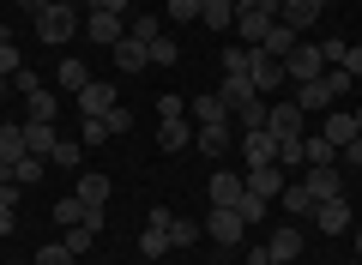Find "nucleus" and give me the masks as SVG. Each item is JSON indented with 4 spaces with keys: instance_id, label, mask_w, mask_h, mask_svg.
I'll return each instance as SVG.
<instances>
[{
    "instance_id": "c85d7f7f",
    "label": "nucleus",
    "mask_w": 362,
    "mask_h": 265,
    "mask_svg": "<svg viewBox=\"0 0 362 265\" xmlns=\"http://www.w3.org/2000/svg\"><path fill=\"white\" fill-rule=\"evenodd\" d=\"M296 42H302V30H290V25H284V18H278V30H272V37H266V42H259V49H266V54H278V61H284V54H290V49H296Z\"/></svg>"
},
{
    "instance_id": "864d4df0",
    "label": "nucleus",
    "mask_w": 362,
    "mask_h": 265,
    "mask_svg": "<svg viewBox=\"0 0 362 265\" xmlns=\"http://www.w3.org/2000/svg\"><path fill=\"white\" fill-rule=\"evenodd\" d=\"M13 85H18V90H25V97H30V90H37V85H42V78H37V73H30V66H18V73H13Z\"/></svg>"
},
{
    "instance_id": "bb28decb",
    "label": "nucleus",
    "mask_w": 362,
    "mask_h": 265,
    "mask_svg": "<svg viewBox=\"0 0 362 265\" xmlns=\"http://www.w3.org/2000/svg\"><path fill=\"white\" fill-rule=\"evenodd\" d=\"M18 157H25V126H0V169L13 175Z\"/></svg>"
},
{
    "instance_id": "6e6d98bb",
    "label": "nucleus",
    "mask_w": 362,
    "mask_h": 265,
    "mask_svg": "<svg viewBox=\"0 0 362 265\" xmlns=\"http://www.w3.org/2000/svg\"><path fill=\"white\" fill-rule=\"evenodd\" d=\"M97 6H103V13H121V18H127V0H97Z\"/></svg>"
},
{
    "instance_id": "e2e57ef3",
    "label": "nucleus",
    "mask_w": 362,
    "mask_h": 265,
    "mask_svg": "<svg viewBox=\"0 0 362 265\" xmlns=\"http://www.w3.org/2000/svg\"><path fill=\"white\" fill-rule=\"evenodd\" d=\"M326 6H338V0H326Z\"/></svg>"
},
{
    "instance_id": "72a5a7b5",
    "label": "nucleus",
    "mask_w": 362,
    "mask_h": 265,
    "mask_svg": "<svg viewBox=\"0 0 362 265\" xmlns=\"http://www.w3.org/2000/svg\"><path fill=\"white\" fill-rule=\"evenodd\" d=\"M127 37H139V42H151V37H163V18H157V13H133V25H127Z\"/></svg>"
},
{
    "instance_id": "3c124183",
    "label": "nucleus",
    "mask_w": 362,
    "mask_h": 265,
    "mask_svg": "<svg viewBox=\"0 0 362 265\" xmlns=\"http://www.w3.org/2000/svg\"><path fill=\"white\" fill-rule=\"evenodd\" d=\"M103 121H109V133H127V126H133V114H127V109H121V102H115V109H109Z\"/></svg>"
},
{
    "instance_id": "a878e982",
    "label": "nucleus",
    "mask_w": 362,
    "mask_h": 265,
    "mask_svg": "<svg viewBox=\"0 0 362 265\" xmlns=\"http://www.w3.org/2000/svg\"><path fill=\"white\" fill-rule=\"evenodd\" d=\"M320 139H332L338 151H344V145L356 139V114H338V109H326V133H320Z\"/></svg>"
},
{
    "instance_id": "4be33fe9",
    "label": "nucleus",
    "mask_w": 362,
    "mask_h": 265,
    "mask_svg": "<svg viewBox=\"0 0 362 265\" xmlns=\"http://www.w3.org/2000/svg\"><path fill=\"white\" fill-rule=\"evenodd\" d=\"M199 25H211V30H235V0H199Z\"/></svg>"
},
{
    "instance_id": "c03bdc74",
    "label": "nucleus",
    "mask_w": 362,
    "mask_h": 265,
    "mask_svg": "<svg viewBox=\"0 0 362 265\" xmlns=\"http://www.w3.org/2000/svg\"><path fill=\"white\" fill-rule=\"evenodd\" d=\"M344 49H350L344 37H326V42H320V61H326V66H344Z\"/></svg>"
},
{
    "instance_id": "7ed1b4c3",
    "label": "nucleus",
    "mask_w": 362,
    "mask_h": 265,
    "mask_svg": "<svg viewBox=\"0 0 362 265\" xmlns=\"http://www.w3.org/2000/svg\"><path fill=\"white\" fill-rule=\"evenodd\" d=\"M326 61H320V42H296V49L284 54V78L290 85H308V78H320Z\"/></svg>"
},
{
    "instance_id": "680f3d73",
    "label": "nucleus",
    "mask_w": 362,
    "mask_h": 265,
    "mask_svg": "<svg viewBox=\"0 0 362 265\" xmlns=\"http://www.w3.org/2000/svg\"><path fill=\"white\" fill-rule=\"evenodd\" d=\"M356 133H362V109H356Z\"/></svg>"
},
{
    "instance_id": "b1692460",
    "label": "nucleus",
    "mask_w": 362,
    "mask_h": 265,
    "mask_svg": "<svg viewBox=\"0 0 362 265\" xmlns=\"http://www.w3.org/2000/svg\"><path fill=\"white\" fill-rule=\"evenodd\" d=\"M266 114H272L266 97H247L242 109H235V126H242V133H266Z\"/></svg>"
},
{
    "instance_id": "69168bd1",
    "label": "nucleus",
    "mask_w": 362,
    "mask_h": 265,
    "mask_svg": "<svg viewBox=\"0 0 362 265\" xmlns=\"http://www.w3.org/2000/svg\"><path fill=\"white\" fill-rule=\"evenodd\" d=\"M356 90H362V85H356Z\"/></svg>"
},
{
    "instance_id": "f8f14e48",
    "label": "nucleus",
    "mask_w": 362,
    "mask_h": 265,
    "mask_svg": "<svg viewBox=\"0 0 362 265\" xmlns=\"http://www.w3.org/2000/svg\"><path fill=\"white\" fill-rule=\"evenodd\" d=\"M302 247H308V235H302V229L296 223H284V229H272V241H266V253H272V259H302Z\"/></svg>"
},
{
    "instance_id": "8fccbe9b",
    "label": "nucleus",
    "mask_w": 362,
    "mask_h": 265,
    "mask_svg": "<svg viewBox=\"0 0 362 265\" xmlns=\"http://www.w3.org/2000/svg\"><path fill=\"white\" fill-rule=\"evenodd\" d=\"M344 73L362 85V42H350V49H344Z\"/></svg>"
},
{
    "instance_id": "6e6552de",
    "label": "nucleus",
    "mask_w": 362,
    "mask_h": 265,
    "mask_svg": "<svg viewBox=\"0 0 362 265\" xmlns=\"http://www.w3.org/2000/svg\"><path fill=\"white\" fill-rule=\"evenodd\" d=\"M308 223H314V229H326V235H344V229L356 223V217H350V199L338 193V199H320V205H314V217H308Z\"/></svg>"
},
{
    "instance_id": "5701e85b",
    "label": "nucleus",
    "mask_w": 362,
    "mask_h": 265,
    "mask_svg": "<svg viewBox=\"0 0 362 265\" xmlns=\"http://www.w3.org/2000/svg\"><path fill=\"white\" fill-rule=\"evenodd\" d=\"M278 169H284V175L308 169V133H302V139H278Z\"/></svg>"
},
{
    "instance_id": "393cba45",
    "label": "nucleus",
    "mask_w": 362,
    "mask_h": 265,
    "mask_svg": "<svg viewBox=\"0 0 362 265\" xmlns=\"http://www.w3.org/2000/svg\"><path fill=\"white\" fill-rule=\"evenodd\" d=\"M109 187H115L109 175H90V169H85V175H78V193H73V199H78V205H109Z\"/></svg>"
},
{
    "instance_id": "ea45409f",
    "label": "nucleus",
    "mask_w": 362,
    "mask_h": 265,
    "mask_svg": "<svg viewBox=\"0 0 362 265\" xmlns=\"http://www.w3.org/2000/svg\"><path fill=\"white\" fill-rule=\"evenodd\" d=\"M247 42H223V73H247Z\"/></svg>"
},
{
    "instance_id": "e433bc0d",
    "label": "nucleus",
    "mask_w": 362,
    "mask_h": 265,
    "mask_svg": "<svg viewBox=\"0 0 362 265\" xmlns=\"http://www.w3.org/2000/svg\"><path fill=\"white\" fill-rule=\"evenodd\" d=\"M78 139H85V145H109L115 133H109V121H103V114H85V126H78Z\"/></svg>"
},
{
    "instance_id": "58836bf2",
    "label": "nucleus",
    "mask_w": 362,
    "mask_h": 265,
    "mask_svg": "<svg viewBox=\"0 0 362 265\" xmlns=\"http://www.w3.org/2000/svg\"><path fill=\"white\" fill-rule=\"evenodd\" d=\"M54 78H61L66 90H85V85H90V73H85V61H61V73H54Z\"/></svg>"
},
{
    "instance_id": "0e129e2a",
    "label": "nucleus",
    "mask_w": 362,
    "mask_h": 265,
    "mask_svg": "<svg viewBox=\"0 0 362 265\" xmlns=\"http://www.w3.org/2000/svg\"><path fill=\"white\" fill-rule=\"evenodd\" d=\"M90 6H97V0H90Z\"/></svg>"
},
{
    "instance_id": "f257e3e1",
    "label": "nucleus",
    "mask_w": 362,
    "mask_h": 265,
    "mask_svg": "<svg viewBox=\"0 0 362 265\" xmlns=\"http://www.w3.org/2000/svg\"><path fill=\"white\" fill-rule=\"evenodd\" d=\"M73 30H78V6H66V0H54V6L37 13V42H54V49H61Z\"/></svg>"
},
{
    "instance_id": "2eb2a0df",
    "label": "nucleus",
    "mask_w": 362,
    "mask_h": 265,
    "mask_svg": "<svg viewBox=\"0 0 362 265\" xmlns=\"http://www.w3.org/2000/svg\"><path fill=\"white\" fill-rule=\"evenodd\" d=\"M242 157H247V169L278 163V133H242Z\"/></svg>"
},
{
    "instance_id": "4468645a",
    "label": "nucleus",
    "mask_w": 362,
    "mask_h": 265,
    "mask_svg": "<svg viewBox=\"0 0 362 265\" xmlns=\"http://www.w3.org/2000/svg\"><path fill=\"white\" fill-rule=\"evenodd\" d=\"M296 181L314 193V205H320V199H338V193H344V175H338V163H332V169H308V175H296Z\"/></svg>"
},
{
    "instance_id": "37998d69",
    "label": "nucleus",
    "mask_w": 362,
    "mask_h": 265,
    "mask_svg": "<svg viewBox=\"0 0 362 265\" xmlns=\"http://www.w3.org/2000/svg\"><path fill=\"white\" fill-rule=\"evenodd\" d=\"M54 169H78V139H61L54 145V157H49Z\"/></svg>"
},
{
    "instance_id": "a19ab883",
    "label": "nucleus",
    "mask_w": 362,
    "mask_h": 265,
    "mask_svg": "<svg viewBox=\"0 0 362 265\" xmlns=\"http://www.w3.org/2000/svg\"><path fill=\"white\" fill-rule=\"evenodd\" d=\"M13 181H18V187H25V181H42V157H18V163H13Z\"/></svg>"
},
{
    "instance_id": "dca6fc26",
    "label": "nucleus",
    "mask_w": 362,
    "mask_h": 265,
    "mask_svg": "<svg viewBox=\"0 0 362 265\" xmlns=\"http://www.w3.org/2000/svg\"><path fill=\"white\" fill-rule=\"evenodd\" d=\"M115 66H121V73H145V66H151V42L121 37V42H115Z\"/></svg>"
},
{
    "instance_id": "a211bd4d",
    "label": "nucleus",
    "mask_w": 362,
    "mask_h": 265,
    "mask_svg": "<svg viewBox=\"0 0 362 265\" xmlns=\"http://www.w3.org/2000/svg\"><path fill=\"white\" fill-rule=\"evenodd\" d=\"M187 145H194V126L187 121H157V151H187Z\"/></svg>"
},
{
    "instance_id": "ddd939ff",
    "label": "nucleus",
    "mask_w": 362,
    "mask_h": 265,
    "mask_svg": "<svg viewBox=\"0 0 362 265\" xmlns=\"http://www.w3.org/2000/svg\"><path fill=\"white\" fill-rule=\"evenodd\" d=\"M54 145H61L54 121H25V151H30V157H42V163H49V157H54Z\"/></svg>"
},
{
    "instance_id": "f3484780",
    "label": "nucleus",
    "mask_w": 362,
    "mask_h": 265,
    "mask_svg": "<svg viewBox=\"0 0 362 265\" xmlns=\"http://www.w3.org/2000/svg\"><path fill=\"white\" fill-rule=\"evenodd\" d=\"M278 205H284V217H296V223H308V217H314V193L302 187V181H290V187L278 193Z\"/></svg>"
},
{
    "instance_id": "09e8293b",
    "label": "nucleus",
    "mask_w": 362,
    "mask_h": 265,
    "mask_svg": "<svg viewBox=\"0 0 362 265\" xmlns=\"http://www.w3.org/2000/svg\"><path fill=\"white\" fill-rule=\"evenodd\" d=\"M169 18H175V25H187V18H199V0H169Z\"/></svg>"
},
{
    "instance_id": "39448f33",
    "label": "nucleus",
    "mask_w": 362,
    "mask_h": 265,
    "mask_svg": "<svg viewBox=\"0 0 362 265\" xmlns=\"http://www.w3.org/2000/svg\"><path fill=\"white\" fill-rule=\"evenodd\" d=\"M247 78H254V90H259V97H272L278 85H290V78H284V61H278V54H266V49H254V54H247Z\"/></svg>"
},
{
    "instance_id": "9d476101",
    "label": "nucleus",
    "mask_w": 362,
    "mask_h": 265,
    "mask_svg": "<svg viewBox=\"0 0 362 265\" xmlns=\"http://www.w3.org/2000/svg\"><path fill=\"white\" fill-rule=\"evenodd\" d=\"M242 181H247V193H259V199H278V193L290 187V175H284L278 163H259V169H247Z\"/></svg>"
},
{
    "instance_id": "473e14b6",
    "label": "nucleus",
    "mask_w": 362,
    "mask_h": 265,
    "mask_svg": "<svg viewBox=\"0 0 362 265\" xmlns=\"http://www.w3.org/2000/svg\"><path fill=\"white\" fill-rule=\"evenodd\" d=\"M235 211H242V223L254 229V223H266V211H272V199H259V193H242V205H235Z\"/></svg>"
},
{
    "instance_id": "c9c22d12",
    "label": "nucleus",
    "mask_w": 362,
    "mask_h": 265,
    "mask_svg": "<svg viewBox=\"0 0 362 265\" xmlns=\"http://www.w3.org/2000/svg\"><path fill=\"white\" fill-rule=\"evenodd\" d=\"M181 61V42L175 37H151V66H175Z\"/></svg>"
},
{
    "instance_id": "7c9ffc66",
    "label": "nucleus",
    "mask_w": 362,
    "mask_h": 265,
    "mask_svg": "<svg viewBox=\"0 0 362 265\" xmlns=\"http://www.w3.org/2000/svg\"><path fill=\"white\" fill-rule=\"evenodd\" d=\"M18 66H25V54H18V42H13V30L0 25V78H13Z\"/></svg>"
},
{
    "instance_id": "2f4dec72",
    "label": "nucleus",
    "mask_w": 362,
    "mask_h": 265,
    "mask_svg": "<svg viewBox=\"0 0 362 265\" xmlns=\"http://www.w3.org/2000/svg\"><path fill=\"white\" fill-rule=\"evenodd\" d=\"M332 163H338V145L314 133V139H308V169H332Z\"/></svg>"
},
{
    "instance_id": "412c9836",
    "label": "nucleus",
    "mask_w": 362,
    "mask_h": 265,
    "mask_svg": "<svg viewBox=\"0 0 362 265\" xmlns=\"http://www.w3.org/2000/svg\"><path fill=\"white\" fill-rule=\"evenodd\" d=\"M218 97L230 102V114H235V109H242L247 97H259V90H254V78H247V73H223V85H218Z\"/></svg>"
},
{
    "instance_id": "13d9d810",
    "label": "nucleus",
    "mask_w": 362,
    "mask_h": 265,
    "mask_svg": "<svg viewBox=\"0 0 362 265\" xmlns=\"http://www.w3.org/2000/svg\"><path fill=\"white\" fill-rule=\"evenodd\" d=\"M6 90H13V85H6V78H0V97H6Z\"/></svg>"
},
{
    "instance_id": "6ab92c4d",
    "label": "nucleus",
    "mask_w": 362,
    "mask_h": 265,
    "mask_svg": "<svg viewBox=\"0 0 362 265\" xmlns=\"http://www.w3.org/2000/svg\"><path fill=\"white\" fill-rule=\"evenodd\" d=\"M115 109V85H97V78H90L85 90H78V114H109Z\"/></svg>"
},
{
    "instance_id": "603ef678",
    "label": "nucleus",
    "mask_w": 362,
    "mask_h": 265,
    "mask_svg": "<svg viewBox=\"0 0 362 265\" xmlns=\"http://www.w3.org/2000/svg\"><path fill=\"white\" fill-rule=\"evenodd\" d=\"M145 223H151V229H163V235H169V223H175V211H169V205H151V217H145Z\"/></svg>"
},
{
    "instance_id": "bf43d9fd",
    "label": "nucleus",
    "mask_w": 362,
    "mask_h": 265,
    "mask_svg": "<svg viewBox=\"0 0 362 265\" xmlns=\"http://www.w3.org/2000/svg\"><path fill=\"white\" fill-rule=\"evenodd\" d=\"M6 181H13V175H6V169H0V187H6Z\"/></svg>"
},
{
    "instance_id": "c756f323",
    "label": "nucleus",
    "mask_w": 362,
    "mask_h": 265,
    "mask_svg": "<svg viewBox=\"0 0 362 265\" xmlns=\"http://www.w3.org/2000/svg\"><path fill=\"white\" fill-rule=\"evenodd\" d=\"M25 109H30V121H54V114H61V102H54V90H30V97H25Z\"/></svg>"
},
{
    "instance_id": "423d86ee",
    "label": "nucleus",
    "mask_w": 362,
    "mask_h": 265,
    "mask_svg": "<svg viewBox=\"0 0 362 265\" xmlns=\"http://www.w3.org/2000/svg\"><path fill=\"white\" fill-rule=\"evenodd\" d=\"M85 37L103 42V49H115V42L127 37V18H121V13H103V6H90V13H85Z\"/></svg>"
},
{
    "instance_id": "de8ad7c7",
    "label": "nucleus",
    "mask_w": 362,
    "mask_h": 265,
    "mask_svg": "<svg viewBox=\"0 0 362 265\" xmlns=\"http://www.w3.org/2000/svg\"><path fill=\"white\" fill-rule=\"evenodd\" d=\"M78 217H85V205H78V199H61V205H54V223H66V229H73Z\"/></svg>"
},
{
    "instance_id": "aec40b11",
    "label": "nucleus",
    "mask_w": 362,
    "mask_h": 265,
    "mask_svg": "<svg viewBox=\"0 0 362 265\" xmlns=\"http://www.w3.org/2000/svg\"><path fill=\"white\" fill-rule=\"evenodd\" d=\"M230 139H235L230 121H218V126H194V145H199L206 157H223V151H230Z\"/></svg>"
},
{
    "instance_id": "20e7f679",
    "label": "nucleus",
    "mask_w": 362,
    "mask_h": 265,
    "mask_svg": "<svg viewBox=\"0 0 362 265\" xmlns=\"http://www.w3.org/2000/svg\"><path fill=\"white\" fill-rule=\"evenodd\" d=\"M199 229H206L218 247H242V229H247V223H242V211H230V205H211Z\"/></svg>"
},
{
    "instance_id": "a18cd8bd",
    "label": "nucleus",
    "mask_w": 362,
    "mask_h": 265,
    "mask_svg": "<svg viewBox=\"0 0 362 265\" xmlns=\"http://www.w3.org/2000/svg\"><path fill=\"white\" fill-rule=\"evenodd\" d=\"M90 241H97V235H90V229H85V223H73V229H66V253H73V259H78V253H85V247H90Z\"/></svg>"
},
{
    "instance_id": "9b49d317",
    "label": "nucleus",
    "mask_w": 362,
    "mask_h": 265,
    "mask_svg": "<svg viewBox=\"0 0 362 265\" xmlns=\"http://www.w3.org/2000/svg\"><path fill=\"white\" fill-rule=\"evenodd\" d=\"M242 193H247V181H242V175H230V169H218V175L206 181V199H211V205H230V211L242 205Z\"/></svg>"
},
{
    "instance_id": "f03ea898",
    "label": "nucleus",
    "mask_w": 362,
    "mask_h": 265,
    "mask_svg": "<svg viewBox=\"0 0 362 265\" xmlns=\"http://www.w3.org/2000/svg\"><path fill=\"white\" fill-rule=\"evenodd\" d=\"M278 30V0H266V6H247V13H235V37L247 42V49H259V42Z\"/></svg>"
},
{
    "instance_id": "4c0bfd02",
    "label": "nucleus",
    "mask_w": 362,
    "mask_h": 265,
    "mask_svg": "<svg viewBox=\"0 0 362 265\" xmlns=\"http://www.w3.org/2000/svg\"><path fill=\"white\" fill-rule=\"evenodd\" d=\"M199 235H206V229H199V223H187V217H175V223H169V247H194Z\"/></svg>"
},
{
    "instance_id": "5fc2aeb1",
    "label": "nucleus",
    "mask_w": 362,
    "mask_h": 265,
    "mask_svg": "<svg viewBox=\"0 0 362 265\" xmlns=\"http://www.w3.org/2000/svg\"><path fill=\"white\" fill-rule=\"evenodd\" d=\"M338 157H344L350 169H362V133H356V139H350V145H344V151H338Z\"/></svg>"
},
{
    "instance_id": "49530a36",
    "label": "nucleus",
    "mask_w": 362,
    "mask_h": 265,
    "mask_svg": "<svg viewBox=\"0 0 362 265\" xmlns=\"http://www.w3.org/2000/svg\"><path fill=\"white\" fill-rule=\"evenodd\" d=\"M37 265H73V253H66V241H54V247H37Z\"/></svg>"
},
{
    "instance_id": "052dcab7",
    "label": "nucleus",
    "mask_w": 362,
    "mask_h": 265,
    "mask_svg": "<svg viewBox=\"0 0 362 265\" xmlns=\"http://www.w3.org/2000/svg\"><path fill=\"white\" fill-rule=\"evenodd\" d=\"M356 253H362V229H356Z\"/></svg>"
},
{
    "instance_id": "cd10ccee",
    "label": "nucleus",
    "mask_w": 362,
    "mask_h": 265,
    "mask_svg": "<svg viewBox=\"0 0 362 265\" xmlns=\"http://www.w3.org/2000/svg\"><path fill=\"white\" fill-rule=\"evenodd\" d=\"M218 121H230V102L211 90V97H199V102H194V126H218Z\"/></svg>"
},
{
    "instance_id": "0eeeda50",
    "label": "nucleus",
    "mask_w": 362,
    "mask_h": 265,
    "mask_svg": "<svg viewBox=\"0 0 362 265\" xmlns=\"http://www.w3.org/2000/svg\"><path fill=\"white\" fill-rule=\"evenodd\" d=\"M302 121H308V114L296 109V97H278L272 114H266V133H278V139H302Z\"/></svg>"
},
{
    "instance_id": "1a4fd4ad",
    "label": "nucleus",
    "mask_w": 362,
    "mask_h": 265,
    "mask_svg": "<svg viewBox=\"0 0 362 265\" xmlns=\"http://www.w3.org/2000/svg\"><path fill=\"white\" fill-rule=\"evenodd\" d=\"M326 13V0H278V18H284L290 30H314Z\"/></svg>"
},
{
    "instance_id": "79ce46f5",
    "label": "nucleus",
    "mask_w": 362,
    "mask_h": 265,
    "mask_svg": "<svg viewBox=\"0 0 362 265\" xmlns=\"http://www.w3.org/2000/svg\"><path fill=\"white\" fill-rule=\"evenodd\" d=\"M157 121H187V109H181L175 90H163V97H157Z\"/></svg>"
},
{
    "instance_id": "f704fd0d",
    "label": "nucleus",
    "mask_w": 362,
    "mask_h": 265,
    "mask_svg": "<svg viewBox=\"0 0 362 265\" xmlns=\"http://www.w3.org/2000/svg\"><path fill=\"white\" fill-rule=\"evenodd\" d=\"M139 253H145V259H163V253H169V235L145 223V229H139Z\"/></svg>"
},
{
    "instance_id": "4d7b16f0",
    "label": "nucleus",
    "mask_w": 362,
    "mask_h": 265,
    "mask_svg": "<svg viewBox=\"0 0 362 265\" xmlns=\"http://www.w3.org/2000/svg\"><path fill=\"white\" fill-rule=\"evenodd\" d=\"M247 6H266V0H235V13H247Z\"/></svg>"
}]
</instances>
